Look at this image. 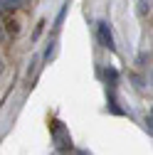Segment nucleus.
<instances>
[{"label": "nucleus", "instance_id": "8", "mask_svg": "<svg viewBox=\"0 0 153 155\" xmlns=\"http://www.w3.org/2000/svg\"><path fill=\"white\" fill-rule=\"evenodd\" d=\"M74 155H87V153H84V150H79V153H74Z\"/></svg>", "mask_w": 153, "mask_h": 155}, {"label": "nucleus", "instance_id": "2", "mask_svg": "<svg viewBox=\"0 0 153 155\" xmlns=\"http://www.w3.org/2000/svg\"><path fill=\"white\" fill-rule=\"evenodd\" d=\"M97 32H99L101 47H106L109 52H116V45H114V35H111V30H109V22H106V20L97 22Z\"/></svg>", "mask_w": 153, "mask_h": 155}, {"label": "nucleus", "instance_id": "7", "mask_svg": "<svg viewBox=\"0 0 153 155\" xmlns=\"http://www.w3.org/2000/svg\"><path fill=\"white\" fill-rule=\"evenodd\" d=\"M0 40H5V32H3V27H0Z\"/></svg>", "mask_w": 153, "mask_h": 155}, {"label": "nucleus", "instance_id": "1", "mask_svg": "<svg viewBox=\"0 0 153 155\" xmlns=\"http://www.w3.org/2000/svg\"><path fill=\"white\" fill-rule=\"evenodd\" d=\"M52 138H54V143H57L59 150H72V138H69V133H67V128L62 126L59 118L52 121Z\"/></svg>", "mask_w": 153, "mask_h": 155}, {"label": "nucleus", "instance_id": "3", "mask_svg": "<svg viewBox=\"0 0 153 155\" xmlns=\"http://www.w3.org/2000/svg\"><path fill=\"white\" fill-rule=\"evenodd\" d=\"M67 10H69V3H64V5L59 8V12H57V17H54V30H59V27H62L64 17H67Z\"/></svg>", "mask_w": 153, "mask_h": 155}, {"label": "nucleus", "instance_id": "4", "mask_svg": "<svg viewBox=\"0 0 153 155\" xmlns=\"http://www.w3.org/2000/svg\"><path fill=\"white\" fill-rule=\"evenodd\" d=\"M42 30H45V20H42L40 25H37V27H35V32H32V40H37V37H40V35H42Z\"/></svg>", "mask_w": 153, "mask_h": 155}, {"label": "nucleus", "instance_id": "6", "mask_svg": "<svg viewBox=\"0 0 153 155\" xmlns=\"http://www.w3.org/2000/svg\"><path fill=\"white\" fill-rule=\"evenodd\" d=\"M5 71V59H3V54H0V74Z\"/></svg>", "mask_w": 153, "mask_h": 155}, {"label": "nucleus", "instance_id": "5", "mask_svg": "<svg viewBox=\"0 0 153 155\" xmlns=\"http://www.w3.org/2000/svg\"><path fill=\"white\" fill-rule=\"evenodd\" d=\"M54 54V42H49V47L45 49V62H49V57Z\"/></svg>", "mask_w": 153, "mask_h": 155}]
</instances>
